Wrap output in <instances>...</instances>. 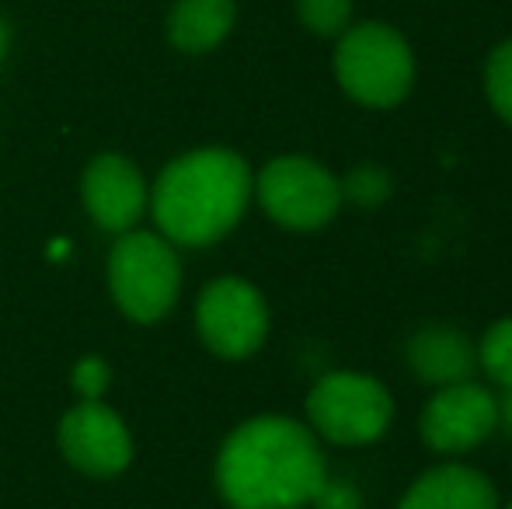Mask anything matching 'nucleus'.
<instances>
[{"label": "nucleus", "mask_w": 512, "mask_h": 509, "mask_svg": "<svg viewBox=\"0 0 512 509\" xmlns=\"http://www.w3.org/2000/svg\"><path fill=\"white\" fill-rule=\"evenodd\" d=\"M220 492L234 509H300L324 489V457L300 422H244L220 450Z\"/></svg>", "instance_id": "f257e3e1"}, {"label": "nucleus", "mask_w": 512, "mask_h": 509, "mask_svg": "<svg viewBox=\"0 0 512 509\" xmlns=\"http://www.w3.org/2000/svg\"><path fill=\"white\" fill-rule=\"evenodd\" d=\"M251 171L230 150H196L164 168L154 189V217L178 245H213L241 220Z\"/></svg>", "instance_id": "f03ea898"}, {"label": "nucleus", "mask_w": 512, "mask_h": 509, "mask_svg": "<svg viewBox=\"0 0 512 509\" xmlns=\"http://www.w3.org/2000/svg\"><path fill=\"white\" fill-rule=\"evenodd\" d=\"M335 74L345 95L370 109H391L411 91L415 56L391 25L366 21L342 32L335 53Z\"/></svg>", "instance_id": "7ed1b4c3"}, {"label": "nucleus", "mask_w": 512, "mask_h": 509, "mask_svg": "<svg viewBox=\"0 0 512 509\" xmlns=\"http://www.w3.org/2000/svg\"><path fill=\"white\" fill-rule=\"evenodd\" d=\"M182 269L168 241L157 234H126L112 248L108 258V286H112L119 307L133 321L164 318L178 297Z\"/></svg>", "instance_id": "20e7f679"}, {"label": "nucleus", "mask_w": 512, "mask_h": 509, "mask_svg": "<svg viewBox=\"0 0 512 509\" xmlns=\"http://www.w3.org/2000/svg\"><path fill=\"white\" fill-rule=\"evenodd\" d=\"M307 415L314 429L331 443L359 447L387 433L394 401L387 387L363 374H328L314 384L307 398Z\"/></svg>", "instance_id": "39448f33"}, {"label": "nucleus", "mask_w": 512, "mask_h": 509, "mask_svg": "<svg viewBox=\"0 0 512 509\" xmlns=\"http://www.w3.org/2000/svg\"><path fill=\"white\" fill-rule=\"evenodd\" d=\"M258 199L276 224L290 231H317L342 206V185L317 161L279 157L258 175Z\"/></svg>", "instance_id": "423d86ee"}, {"label": "nucleus", "mask_w": 512, "mask_h": 509, "mask_svg": "<svg viewBox=\"0 0 512 509\" xmlns=\"http://www.w3.org/2000/svg\"><path fill=\"white\" fill-rule=\"evenodd\" d=\"M199 332L213 353L227 360L251 356L269 332V311L262 293L244 279H216L199 297Z\"/></svg>", "instance_id": "0eeeda50"}, {"label": "nucleus", "mask_w": 512, "mask_h": 509, "mask_svg": "<svg viewBox=\"0 0 512 509\" xmlns=\"http://www.w3.org/2000/svg\"><path fill=\"white\" fill-rule=\"evenodd\" d=\"M499 422V398L481 384H446L422 412V440L439 454H464L488 440Z\"/></svg>", "instance_id": "6e6552de"}, {"label": "nucleus", "mask_w": 512, "mask_h": 509, "mask_svg": "<svg viewBox=\"0 0 512 509\" xmlns=\"http://www.w3.org/2000/svg\"><path fill=\"white\" fill-rule=\"evenodd\" d=\"M60 447L74 468L102 478L122 471L133 457V443H129L122 419L98 401H84L63 419Z\"/></svg>", "instance_id": "1a4fd4ad"}, {"label": "nucleus", "mask_w": 512, "mask_h": 509, "mask_svg": "<svg viewBox=\"0 0 512 509\" xmlns=\"http://www.w3.org/2000/svg\"><path fill=\"white\" fill-rule=\"evenodd\" d=\"M84 206L105 231H129L143 217L147 189L143 178L126 157L105 154L84 171Z\"/></svg>", "instance_id": "9d476101"}, {"label": "nucleus", "mask_w": 512, "mask_h": 509, "mask_svg": "<svg viewBox=\"0 0 512 509\" xmlns=\"http://www.w3.org/2000/svg\"><path fill=\"white\" fill-rule=\"evenodd\" d=\"M398 509H499V499L481 471L443 464L418 478Z\"/></svg>", "instance_id": "9b49d317"}, {"label": "nucleus", "mask_w": 512, "mask_h": 509, "mask_svg": "<svg viewBox=\"0 0 512 509\" xmlns=\"http://www.w3.org/2000/svg\"><path fill=\"white\" fill-rule=\"evenodd\" d=\"M408 360L415 367V374L425 384H460L471 377V370L478 367V349L471 346L467 335H460L457 328L432 325L411 339Z\"/></svg>", "instance_id": "f8f14e48"}, {"label": "nucleus", "mask_w": 512, "mask_h": 509, "mask_svg": "<svg viewBox=\"0 0 512 509\" xmlns=\"http://www.w3.org/2000/svg\"><path fill=\"white\" fill-rule=\"evenodd\" d=\"M234 25V0H178L171 11V42L185 53L220 46Z\"/></svg>", "instance_id": "ddd939ff"}, {"label": "nucleus", "mask_w": 512, "mask_h": 509, "mask_svg": "<svg viewBox=\"0 0 512 509\" xmlns=\"http://www.w3.org/2000/svg\"><path fill=\"white\" fill-rule=\"evenodd\" d=\"M478 363L495 384L512 387V318L495 321L478 346Z\"/></svg>", "instance_id": "4468645a"}, {"label": "nucleus", "mask_w": 512, "mask_h": 509, "mask_svg": "<svg viewBox=\"0 0 512 509\" xmlns=\"http://www.w3.org/2000/svg\"><path fill=\"white\" fill-rule=\"evenodd\" d=\"M485 95L492 109L512 126V39L502 42L485 63Z\"/></svg>", "instance_id": "2eb2a0df"}, {"label": "nucleus", "mask_w": 512, "mask_h": 509, "mask_svg": "<svg viewBox=\"0 0 512 509\" xmlns=\"http://www.w3.org/2000/svg\"><path fill=\"white\" fill-rule=\"evenodd\" d=\"M304 25L317 35H342L352 18V0H297Z\"/></svg>", "instance_id": "dca6fc26"}, {"label": "nucleus", "mask_w": 512, "mask_h": 509, "mask_svg": "<svg viewBox=\"0 0 512 509\" xmlns=\"http://www.w3.org/2000/svg\"><path fill=\"white\" fill-rule=\"evenodd\" d=\"M342 185V196H349L356 206H380L387 196H391V178H387L384 168H373V164H363V168L352 171Z\"/></svg>", "instance_id": "f3484780"}, {"label": "nucleus", "mask_w": 512, "mask_h": 509, "mask_svg": "<svg viewBox=\"0 0 512 509\" xmlns=\"http://www.w3.org/2000/svg\"><path fill=\"white\" fill-rule=\"evenodd\" d=\"M74 387L84 394V401H98L108 387V367L102 360H81L74 370Z\"/></svg>", "instance_id": "a211bd4d"}, {"label": "nucleus", "mask_w": 512, "mask_h": 509, "mask_svg": "<svg viewBox=\"0 0 512 509\" xmlns=\"http://www.w3.org/2000/svg\"><path fill=\"white\" fill-rule=\"evenodd\" d=\"M499 419L512 429V387H506V394L499 398Z\"/></svg>", "instance_id": "6ab92c4d"}, {"label": "nucleus", "mask_w": 512, "mask_h": 509, "mask_svg": "<svg viewBox=\"0 0 512 509\" xmlns=\"http://www.w3.org/2000/svg\"><path fill=\"white\" fill-rule=\"evenodd\" d=\"M4 49H7V28H4V21H0V60H4Z\"/></svg>", "instance_id": "aec40b11"}, {"label": "nucleus", "mask_w": 512, "mask_h": 509, "mask_svg": "<svg viewBox=\"0 0 512 509\" xmlns=\"http://www.w3.org/2000/svg\"><path fill=\"white\" fill-rule=\"evenodd\" d=\"M506 509H512V503H509V506H506Z\"/></svg>", "instance_id": "412c9836"}]
</instances>
